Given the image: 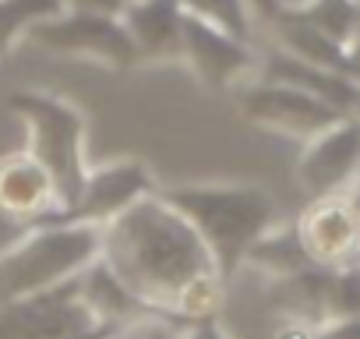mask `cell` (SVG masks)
<instances>
[{"label":"cell","instance_id":"cell-28","mask_svg":"<svg viewBox=\"0 0 360 339\" xmlns=\"http://www.w3.org/2000/svg\"><path fill=\"white\" fill-rule=\"evenodd\" d=\"M349 198H353V205H356V216H360V177H356V184L349 188Z\"/></svg>","mask_w":360,"mask_h":339},{"label":"cell","instance_id":"cell-4","mask_svg":"<svg viewBox=\"0 0 360 339\" xmlns=\"http://www.w3.org/2000/svg\"><path fill=\"white\" fill-rule=\"evenodd\" d=\"M8 110L25 124L29 141L25 148L46 166V174L53 177L57 188V212L75 205L85 177H89V159H85V113L53 92H39V89H18L8 99ZM46 223V219H43Z\"/></svg>","mask_w":360,"mask_h":339},{"label":"cell","instance_id":"cell-6","mask_svg":"<svg viewBox=\"0 0 360 339\" xmlns=\"http://www.w3.org/2000/svg\"><path fill=\"white\" fill-rule=\"evenodd\" d=\"M237 106L255 127H265L272 134L297 138V141H307L346 117L304 89H293L283 82H265V78H255L244 89H237Z\"/></svg>","mask_w":360,"mask_h":339},{"label":"cell","instance_id":"cell-22","mask_svg":"<svg viewBox=\"0 0 360 339\" xmlns=\"http://www.w3.org/2000/svg\"><path fill=\"white\" fill-rule=\"evenodd\" d=\"M173 339H230V332L219 325V318H209V321H191V325H184Z\"/></svg>","mask_w":360,"mask_h":339},{"label":"cell","instance_id":"cell-13","mask_svg":"<svg viewBox=\"0 0 360 339\" xmlns=\"http://www.w3.org/2000/svg\"><path fill=\"white\" fill-rule=\"evenodd\" d=\"M138 68L141 64H184V11L176 0H131L120 15Z\"/></svg>","mask_w":360,"mask_h":339},{"label":"cell","instance_id":"cell-2","mask_svg":"<svg viewBox=\"0 0 360 339\" xmlns=\"http://www.w3.org/2000/svg\"><path fill=\"white\" fill-rule=\"evenodd\" d=\"M159 195L195 226L226 283L244 269L251 248L279 223L276 198L258 184H180L159 188Z\"/></svg>","mask_w":360,"mask_h":339},{"label":"cell","instance_id":"cell-17","mask_svg":"<svg viewBox=\"0 0 360 339\" xmlns=\"http://www.w3.org/2000/svg\"><path fill=\"white\" fill-rule=\"evenodd\" d=\"M244 265L276 283V279H286V276H293V272H300V269H307V265H314V262L307 258V251H304V244H300V237H297V226H293V223H286V226L276 223V226L251 248V255H248Z\"/></svg>","mask_w":360,"mask_h":339},{"label":"cell","instance_id":"cell-24","mask_svg":"<svg viewBox=\"0 0 360 339\" xmlns=\"http://www.w3.org/2000/svg\"><path fill=\"white\" fill-rule=\"evenodd\" d=\"M314 339H360V318H339L314 328Z\"/></svg>","mask_w":360,"mask_h":339},{"label":"cell","instance_id":"cell-21","mask_svg":"<svg viewBox=\"0 0 360 339\" xmlns=\"http://www.w3.org/2000/svg\"><path fill=\"white\" fill-rule=\"evenodd\" d=\"M180 328H184V325L173 321V318H145L138 325H127V328L110 332L106 339H173Z\"/></svg>","mask_w":360,"mask_h":339},{"label":"cell","instance_id":"cell-16","mask_svg":"<svg viewBox=\"0 0 360 339\" xmlns=\"http://www.w3.org/2000/svg\"><path fill=\"white\" fill-rule=\"evenodd\" d=\"M78 286H82V300L85 307L92 311V318L106 328H127V325H138L145 318H162L155 311H148L124 283L120 276L103 262L96 258L82 276H78Z\"/></svg>","mask_w":360,"mask_h":339},{"label":"cell","instance_id":"cell-1","mask_svg":"<svg viewBox=\"0 0 360 339\" xmlns=\"http://www.w3.org/2000/svg\"><path fill=\"white\" fill-rule=\"evenodd\" d=\"M99 258L148 311L162 318H173L180 293L195 279L216 272V262L195 226L159 191L103 226Z\"/></svg>","mask_w":360,"mask_h":339},{"label":"cell","instance_id":"cell-20","mask_svg":"<svg viewBox=\"0 0 360 339\" xmlns=\"http://www.w3.org/2000/svg\"><path fill=\"white\" fill-rule=\"evenodd\" d=\"M360 318V262L332 269V321Z\"/></svg>","mask_w":360,"mask_h":339},{"label":"cell","instance_id":"cell-8","mask_svg":"<svg viewBox=\"0 0 360 339\" xmlns=\"http://www.w3.org/2000/svg\"><path fill=\"white\" fill-rule=\"evenodd\" d=\"M155 191H159V184L152 177L148 162H141V159H113L103 166H89V177H85L78 202L53 212L46 223H78V226L103 230L120 212H127L134 202H141Z\"/></svg>","mask_w":360,"mask_h":339},{"label":"cell","instance_id":"cell-25","mask_svg":"<svg viewBox=\"0 0 360 339\" xmlns=\"http://www.w3.org/2000/svg\"><path fill=\"white\" fill-rule=\"evenodd\" d=\"M248 4H251L255 18L265 22V25H272V22L283 15V0H248Z\"/></svg>","mask_w":360,"mask_h":339},{"label":"cell","instance_id":"cell-10","mask_svg":"<svg viewBox=\"0 0 360 339\" xmlns=\"http://www.w3.org/2000/svg\"><path fill=\"white\" fill-rule=\"evenodd\" d=\"M360 177V117H342L304 141L297 159V184L307 198L346 195Z\"/></svg>","mask_w":360,"mask_h":339},{"label":"cell","instance_id":"cell-15","mask_svg":"<svg viewBox=\"0 0 360 339\" xmlns=\"http://www.w3.org/2000/svg\"><path fill=\"white\" fill-rule=\"evenodd\" d=\"M269 300L286 321L321 328L332 321V269L307 265L286 279H276Z\"/></svg>","mask_w":360,"mask_h":339},{"label":"cell","instance_id":"cell-19","mask_svg":"<svg viewBox=\"0 0 360 339\" xmlns=\"http://www.w3.org/2000/svg\"><path fill=\"white\" fill-rule=\"evenodd\" d=\"M180 11L188 18H198L205 25H216L237 39H248L255 36V11L248 0H176Z\"/></svg>","mask_w":360,"mask_h":339},{"label":"cell","instance_id":"cell-7","mask_svg":"<svg viewBox=\"0 0 360 339\" xmlns=\"http://www.w3.org/2000/svg\"><path fill=\"white\" fill-rule=\"evenodd\" d=\"M96 328L106 325L85 307L78 276L53 290L0 304V339H78Z\"/></svg>","mask_w":360,"mask_h":339},{"label":"cell","instance_id":"cell-12","mask_svg":"<svg viewBox=\"0 0 360 339\" xmlns=\"http://www.w3.org/2000/svg\"><path fill=\"white\" fill-rule=\"evenodd\" d=\"M57 205L60 202H57L53 177L29 148L0 155V216L22 226H36L50 219Z\"/></svg>","mask_w":360,"mask_h":339},{"label":"cell","instance_id":"cell-14","mask_svg":"<svg viewBox=\"0 0 360 339\" xmlns=\"http://www.w3.org/2000/svg\"><path fill=\"white\" fill-rule=\"evenodd\" d=\"M258 78L304 89V92L325 99L328 106H335V110L346 113V117H356V113H360V82H353V78L342 75V71H328V68L307 64V60H300V57H293V53H286V50H272L269 57H262Z\"/></svg>","mask_w":360,"mask_h":339},{"label":"cell","instance_id":"cell-29","mask_svg":"<svg viewBox=\"0 0 360 339\" xmlns=\"http://www.w3.org/2000/svg\"><path fill=\"white\" fill-rule=\"evenodd\" d=\"M356 117H360V113H356Z\"/></svg>","mask_w":360,"mask_h":339},{"label":"cell","instance_id":"cell-11","mask_svg":"<svg viewBox=\"0 0 360 339\" xmlns=\"http://www.w3.org/2000/svg\"><path fill=\"white\" fill-rule=\"evenodd\" d=\"M293 226H297V237L314 265L342 269L349 262H360V216H356L349 191L307 198V205L293 219Z\"/></svg>","mask_w":360,"mask_h":339},{"label":"cell","instance_id":"cell-23","mask_svg":"<svg viewBox=\"0 0 360 339\" xmlns=\"http://www.w3.org/2000/svg\"><path fill=\"white\" fill-rule=\"evenodd\" d=\"M68 8H75V11H96V15H110V18H120V15L131 8V0H68Z\"/></svg>","mask_w":360,"mask_h":339},{"label":"cell","instance_id":"cell-27","mask_svg":"<svg viewBox=\"0 0 360 339\" xmlns=\"http://www.w3.org/2000/svg\"><path fill=\"white\" fill-rule=\"evenodd\" d=\"M110 332H117V328H96V332H85V335H78V339H106Z\"/></svg>","mask_w":360,"mask_h":339},{"label":"cell","instance_id":"cell-5","mask_svg":"<svg viewBox=\"0 0 360 339\" xmlns=\"http://www.w3.org/2000/svg\"><path fill=\"white\" fill-rule=\"evenodd\" d=\"M29 43L68 60H89L106 71H134L138 53L120 18L96 15V11H60L57 18L39 22L29 32Z\"/></svg>","mask_w":360,"mask_h":339},{"label":"cell","instance_id":"cell-26","mask_svg":"<svg viewBox=\"0 0 360 339\" xmlns=\"http://www.w3.org/2000/svg\"><path fill=\"white\" fill-rule=\"evenodd\" d=\"M272 339H314V328H307V325H300V321H283Z\"/></svg>","mask_w":360,"mask_h":339},{"label":"cell","instance_id":"cell-18","mask_svg":"<svg viewBox=\"0 0 360 339\" xmlns=\"http://www.w3.org/2000/svg\"><path fill=\"white\" fill-rule=\"evenodd\" d=\"M60 11H68V0H0V60H8L39 22Z\"/></svg>","mask_w":360,"mask_h":339},{"label":"cell","instance_id":"cell-3","mask_svg":"<svg viewBox=\"0 0 360 339\" xmlns=\"http://www.w3.org/2000/svg\"><path fill=\"white\" fill-rule=\"evenodd\" d=\"M103 255V230L78 223H39L0 251V304L53 290L82 276Z\"/></svg>","mask_w":360,"mask_h":339},{"label":"cell","instance_id":"cell-9","mask_svg":"<svg viewBox=\"0 0 360 339\" xmlns=\"http://www.w3.org/2000/svg\"><path fill=\"white\" fill-rule=\"evenodd\" d=\"M184 64L212 92H237L258 78L262 57L255 43L184 15Z\"/></svg>","mask_w":360,"mask_h":339}]
</instances>
